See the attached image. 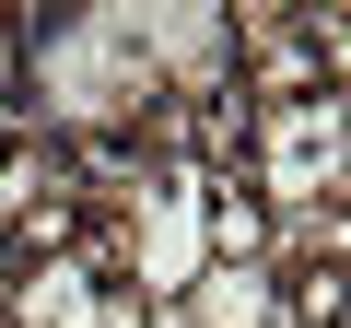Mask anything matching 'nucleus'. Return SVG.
<instances>
[{
  "label": "nucleus",
  "instance_id": "obj_1",
  "mask_svg": "<svg viewBox=\"0 0 351 328\" xmlns=\"http://www.w3.org/2000/svg\"><path fill=\"white\" fill-rule=\"evenodd\" d=\"M234 188H246L269 223L339 211V200H351V106H339V94L246 106V164H234Z\"/></svg>",
  "mask_w": 351,
  "mask_h": 328
},
{
  "label": "nucleus",
  "instance_id": "obj_2",
  "mask_svg": "<svg viewBox=\"0 0 351 328\" xmlns=\"http://www.w3.org/2000/svg\"><path fill=\"white\" fill-rule=\"evenodd\" d=\"M94 305H106V270L82 246H59V258H12L0 328H94Z\"/></svg>",
  "mask_w": 351,
  "mask_h": 328
},
{
  "label": "nucleus",
  "instance_id": "obj_3",
  "mask_svg": "<svg viewBox=\"0 0 351 328\" xmlns=\"http://www.w3.org/2000/svg\"><path fill=\"white\" fill-rule=\"evenodd\" d=\"M164 316H176V328H281V270H258V258H211Z\"/></svg>",
  "mask_w": 351,
  "mask_h": 328
},
{
  "label": "nucleus",
  "instance_id": "obj_4",
  "mask_svg": "<svg viewBox=\"0 0 351 328\" xmlns=\"http://www.w3.org/2000/svg\"><path fill=\"white\" fill-rule=\"evenodd\" d=\"M211 258H258V270H269V211H258L234 176L211 188Z\"/></svg>",
  "mask_w": 351,
  "mask_h": 328
},
{
  "label": "nucleus",
  "instance_id": "obj_5",
  "mask_svg": "<svg viewBox=\"0 0 351 328\" xmlns=\"http://www.w3.org/2000/svg\"><path fill=\"white\" fill-rule=\"evenodd\" d=\"M164 328H176V316H164Z\"/></svg>",
  "mask_w": 351,
  "mask_h": 328
}]
</instances>
